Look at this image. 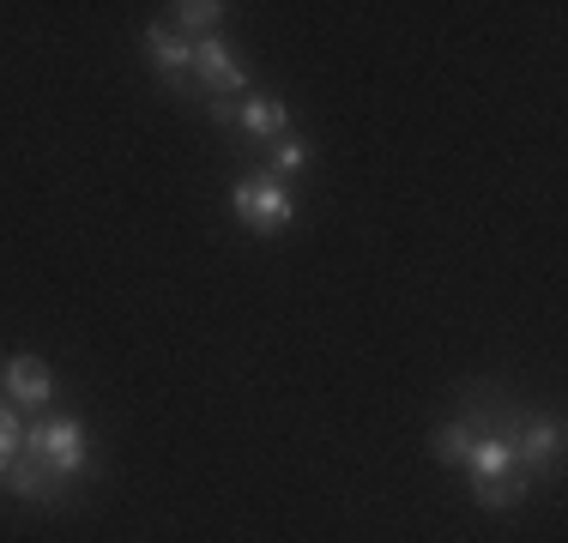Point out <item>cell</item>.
Returning <instances> with one entry per match:
<instances>
[{
	"instance_id": "obj_1",
	"label": "cell",
	"mask_w": 568,
	"mask_h": 543,
	"mask_svg": "<svg viewBox=\"0 0 568 543\" xmlns=\"http://www.w3.org/2000/svg\"><path fill=\"white\" fill-rule=\"evenodd\" d=\"M459 423L471 434H503L514 447V465L532 478V489L562 478V417L557 411H526L503 387H459Z\"/></svg>"
},
{
	"instance_id": "obj_2",
	"label": "cell",
	"mask_w": 568,
	"mask_h": 543,
	"mask_svg": "<svg viewBox=\"0 0 568 543\" xmlns=\"http://www.w3.org/2000/svg\"><path fill=\"white\" fill-rule=\"evenodd\" d=\"M24 453H37L73 489H85L98 478V459H91V441H85V423H79V417H31V423H24Z\"/></svg>"
},
{
	"instance_id": "obj_3",
	"label": "cell",
	"mask_w": 568,
	"mask_h": 543,
	"mask_svg": "<svg viewBox=\"0 0 568 543\" xmlns=\"http://www.w3.org/2000/svg\"><path fill=\"white\" fill-rule=\"evenodd\" d=\"M230 212H236V224L254 229V236H284V229L296 224V199L278 175H242V182L230 187Z\"/></svg>"
},
{
	"instance_id": "obj_4",
	"label": "cell",
	"mask_w": 568,
	"mask_h": 543,
	"mask_svg": "<svg viewBox=\"0 0 568 543\" xmlns=\"http://www.w3.org/2000/svg\"><path fill=\"white\" fill-rule=\"evenodd\" d=\"M140 49H145V61H152V73L164 79L170 98H187V103L200 98V79H194V43H187L182 31H170V24H145Z\"/></svg>"
},
{
	"instance_id": "obj_5",
	"label": "cell",
	"mask_w": 568,
	"mask_h": 543,
	"mask_svg": "<svg viewBox=\"0 0 568 543\" xmlns=\"http://www.w3.org/2000/svg\"><path fill=\"white\" fill-rule=\"evenodd\" d=\"M194 79H200V103L206 98H248V61L224 37H200L194 43Z\"/></svg>"
},
{
	"instance_id": "obj_6",
	"label": "cell",
	"mask_w": 568,
	"mask_h": 543,
	"mask_svg": "<svg viewBox=\"0 0 568 543\" xmlns=\"http://www.w3.org/2000/svg\"><path fill=\"white\" fill-rule=\"evenodd\" d=\"M0 392H7L19 411H43V404L61 392V380L43 357H12L7 369H0Z\"/></svg>"
},
{
	"instance_id": "obj_7",
	"label": "cell",
	"mask_w": 568,
	"mask_h": 543,
	"mask_svg": "<svg viewBox=\"0 0 568 543\" xmlns=\"http://www.w3.org/2000/svg\"><path fill=\"white\" fill-rule=\"evenodd\" d=\"M236 133H242V140H254V145L284 140V133H291V103H284V98H266V91H248V98H242Z\"/></svg>"
},
{
	"instance_id": "obj_8",
	"label": "cell",
	"mask_w": 568,
	"mask_h": 543,
	"mask_svg": "<svg viewBox=\"0 0 568 543\" xmlns=\"http://www.w3.org/2000/svg\"><path fill=\"white\" fill-rule=\"evenodd\" d=\"M466 471H471V483H490V478H508V471H520V465H514V447L503 434H471Z\"/></svg>"
},
{
	"instance_id": "obj_9",
	"label": "cell",
	"mask_w": 568,
	"mask_h": 543,
	"mask_svg": "<svg viewBox=\"0 0 568 543\" xmlns=\"http://www.w3.org/2000/svg\"><path fill=\"white\" fill-rule=\"evenodd\" d=\"M526 495H532V478H526V471H508V478H490V483H471V501H478L484 513H514Z\"/></svg>"
},
{
	"instance_id": "obj_10",
	"label": "cell",
	"mask_w": 568,
	"mask_h": 543,
	"mask_svg": "<svg viewBox=\"0 0 568 543\" xmlns=\"http://www.w3.org/2000/svg\"><path fill=\"white\" fill-rule=\"evenodd\" d=\"M175 19H170V31H182L187 43H200V37H219V24H224V7L219 0H175Z\"/></svg>"
},
{
	"instance_id": "obj_11",
	"label": "cell",
	"mask_w": 568,
	"mask_h": 543,
	"mask_svg": "<svg viewBox=\"0 0 568 543\" xmlns=\"http://www.w3.org/2000/svg\"><path fill=\"white\" fill-rule=\"evenodd\" d=\"M429 453H436V465H466V453H471V429L459 423H442L436 434H429Z\"/></svg>"
},
{
	"instance_id": "obj_12",
	"label": "cell",
	"mask_w": 568,
	"mask_h": 543,
	"mask_svg": "<svg viewBox=\"0 0 568 543\" xmlns=\"http://www.w3.org/2000/svg\"><path fill=\"white\" fill-rule=\"evenodd\" d=\"M19 447H24V411L0 392V478H7V465L19 459Z\"/></svg>"
},
{
	"instance_id": "obj_13",
	"label": "cell",
	"mask_w": 568,
	"mask_h": 543,
	"mask_svg": "<svg viewBox=\"0 0 568 543\" xmlns=\"http://www.w3.org/2000/svg\"><path fill=\"white\" fill-rule=\"evenodd\" d=\"M266 157H273V175L284 182V175H296V170L308 163V145L296 140V133H284V140H273V145H266Z\"/></svg>"
},
{
	"instance_id": "obj_14",
	"label": "cell",
	"mask_w": 568,
	"mask_h": 543,
	"mask_svg": "<svg viewBox=\"0 0 568 543\" xmlns=\"http://www.w3.org/2000/svg\"><path fill=\"white\" fill-rule=\"evenodd\" d=\"M200 109H206V115L219 121L224 133H236V121H242V98H206V103H200Z\"/></svg>"
}]
</instances>
